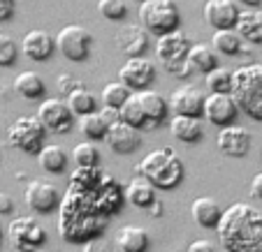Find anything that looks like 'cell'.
Wrapping results in <instances>:
<instances>
[{
    "label": "cell",
    "mask_w": 262,
    "mask_h": 252,
    "mask_svg": "<svg viewBox=\"0 0 262 252\" xmlns=\"http://www.w3.org/2000/svg\"><path fill=\"white\" fill-rule=\"evenodd\" d=\"M130 95H133V90L125 84H121V81H109L102 88V93H100V102H102V107H112V109L121 111V107L130 99Z\"/></svg>",
    "instance_id": "obj_33"
},
{
    "label": "cell",
    "mask_w": 262,
    "mask_h": 252,
    "mask_svg": "<svg viewBox=\"0 0 262 252\" xmlns=\"http://www.w3.org/2000/svg\"><path fill=\"white\" fill-rule=\"evenodd\" d=\"M84 252H114V247L109 245V243H104L102 238H95V241L86 243V245H84Z\"/></svg>",
    "instance_id": "obj_41"
},
{
    "label": "cell",
    "mask_w": 262,
    "mask_h": 252,
    "mask_svg": "<svg viewBox=\"0 0 262 252\" xmlns=\"http://www.w3.org/2000/svg\"><path fill=\"white\" fill-rule=\"evenodd\" d=\"M148 213H151L154 218H160V215H163V204H160L158 199H156V204H154L151 208H148Z\"/></svg>",
    "instance_id": "obj_45"
},
{
    "label": "cell",
    "mask_w": 262,
    "mask_h": 252,
    "mask_svg": "<svg viewBox=\"0 0 262 252\" xmlns=\"http://www.w3.org/2000/svg\"><path fill=\"white\" fill-rule=\"evenodd\" d=\"M237 3H242V5H248V7H255V5H260L262 0H237Z\"/></svg>",
    "instance_id": "obj_46"
},
{
    "label": "cell",
    "mask_w": 262,
    "mask_h": 252,
    "mask_svg": "<svg viewBox=\"0 0 262 252\" xmlns=\"http://www.w3.org/2000/svg\"><path fill=\"white\" fill-rule=\"evenodd\" d=\"M104 141H107V146L114 150L116 155H133L135 150L142 146V134H139V130L130 128V125L119 120V123H114L109 128Z\"/></svg>",
    "instance_id": "obj_21"
},
{
    "label": "cell",
    "mask_w": 262,
    "mask_h": 252,
    "mask_svg": "<svg viewBox=\"0 0 262 252\" xmlns=\"http://www.w3.org/2000/svg\"><path fill=\"white\" fill-rule=\"evenodd\" d=\"M37 120L45 125L47 132L51 134H65L72 130L74 114L70 111L68 102L58 97H49L37 107Z\"/></svg>",
    "instance_id": "obj_11"
},
{
    "label": "cell",
    "mask_w": 262,
    "mask_h": 252,
    "mask_svg": "<svg viewBox=\"0 0 262 252\" xmlns=\"http://www.w3.org/2000/svg\"><path fill=\"white\" fill-rule=\"evenodd\" d=\"M193 49V40L188 35H183L181 30H174L169 35H163L156 42V56L163 63V67L174 77H186L193 74V67L188 65V54Z\"/></svg>",
    "instance_id": "obj_6"
},
{
    "label": "cell",
    "mask_w": 262,
    "mask_h": 252,
    "mask_svg": "<svg viewBox=\"0 0 262 252\" xmlns=\"http://www.w3.org/2000/svg\"><path fill=\"white\" fill-rule=\"evenodd\" d=\"M19 58V44L10 35L0 33V67H12Z\"/></svg>",
    "instance_id": "obj_37"
},
{
    "label": "cell",
    "mask_w": 262,
    "mask_h": 252,
    "mask_svg": "<svg viewBox=\"0 0 262 252\" xmlns=\"http://www.w3.org/2000/svg\"><path fill=\"white\" fill-rule=\"evenodd\" d=\"M40 252H45V250H40Z\"/></svg>",
    "instance_id": "obj_49"
},
{
    "label": "cell",
    "mask_w": 262,
    "mask_h": 252,
    "mask_svg": "<svg viewBox=\"0 0 262 252\" xmlns=\"http://www.w3.org/2000/svg\"><path fill=\"white\" fill-rule=\"evenodd\" d=\"M239 7L237 0H207L204 3V21L213 30H234L239 23Z\"/></svg>",
    "instance_id": "obj_17"
},
{
    "label": "cell",
    "mask_w": 262,
    "mask_h": 252,
    "mask_svg": "<svg viewBox=\"0 0 262 252\" xmlns=\"http://www.w3.org/2000/svg\"><path fill=\"white\" fill-rule=\"evenodd\" d=\"M251 197L262 201V173H255L251 181Z\"/></svg>",
    "instance_id": "obj_44"
},
{
    "label": "cell",
    "mask_w": 262,
    "mask_h": 252,
    "mask_svg": "<svg viewBox=\"0 0 262 252\" xmlns=\"http://www.w3.org/2000/svg\"><path fill=\"white\" fill-rule=\"evenodd\" d=\"M137 3H146V0H137Z\"/></svg>",
    "instance_id": "obj_48"
},
{
    "label": "cell",
    "mask_w": 262,
    "mask_h": 252,
    "mask_svg": "<svg viewBox=\"0 0 262 252\" xmlns=\"http://www.w3.org/2000/svg\"><path fill=\"white\" fill-rule=\"evenodd\" d=\"M116 46L128 58H142L144 51L148 49V33L142 26L123 23L116 33Z\"/></svg>",
    "instance_id": "obj_20"
},
{
    "label": "cell",
    "mask_w": 262,
    "mask_h": 252,
    "mask_svg": "<svg viewBox=\"0 0 262 252\" xmlns=\"http://www.w3.org/2000/svg\"><path fill=\"white\" fill-rule=\"evenodd\" d=\"M167 111L169 104L160 93H156L151 88L139 90V93L130 95V99L121 107V123L130 125L139 132L156 130L167 120Z\"/></svg>",
    "instance_id": "obj_3"
},
{
    "label": "cell",
    "mask_w": 262,
    "mask_h": 252,
    "mask_svg": "<svg viewBox=\"0 0 262 252\" xmlns=\"http://www.w3.org/2000/svg\"><path fill=\"white\" fill-rule=\"evenodd\" d=\"M190 215L202 229H218L223 220V208L213 197H198L190 204Z\"/></svg>",
    "instance_id": "obj_22"
},
{
    "label": "cell",
    "mask_w": 262,
    "mask_h": 252,
    "mask_svg": "<svg viewBox=\"0 0 262 252\" xmlns=\"http://www.w3.org/2000/svg\"><path fill=\"white\" fill-rule=\"evenodd\" d=\"M234 30L244 37V42L262 44V10H257V7L242 10V14H239V23H237Z\"/></svg>",
    "instance_id": "obj_25"
},
{
    "label": "cell",
    "mask_w": 262,
    "mask_h": 252,
    "mask_svg": "<svg viewBox=\"0 0 262 252\" xmlns=\"http://www.w3.org/2000/svg\"><path fill=\"white\" fill-rule=\"evenodd\" d=\"M98 12L107 21H123L128 16L125 0H98Z\"/></svg>",
    "instance_id": "obj_36"
},
{
    "label": "cell",
    "mask_w": 262,
    "mask_h": 252,
    "mask_svg": "<svg viewBox=\"0 0 262 252\" xmlns=\"http://www.w3.org/2000/svg\"><path fill=\"white\" fill-rule=\"evenodd\" d=\"M139 23L146 33L163 37L174 30H179L181 23V10H179L177 0H146L139 3Z\"/></svg>",
    "instance_id": "obj_7"
},
{
    "label": "cell",
    "mask_w": 262,
    "mask_h": 252,
    "mask_svg": "<svg viewBox=\"0 0 262 252\" xmlns=\"http://www.w3.org/2000/svg\"><path fill=\"white\" fill-rule=\"evenodd\" d=\"M14 90L24 99L33 102V99L45 97L47 84H45V79H42L37 72H33V69H24V72H19V74H16V79H14Z\"/></svg>",
    "instance_id": "obj_26"
},
{
    "label": "cell",
    "mask_w": 262,
    "mask_h": 252,
    "mask_svg": "<svg viewBox=\"0 0 262 252\" xmlns=\"http://www.w3.org/2000/svg\"><path fill=\"white\" fill-rule=\"evenodd\" d=\"M16 12V0H0V23L10 21Z\"/></svg>",
    "instance_id": "obj_39"
},
{
    "label": "cell",
    "mask_w": 262,
    "mask_h": 252,
    "mask_svg": "<svg viewBox=\"0 0 262 252\" xmlns=\"http://www.w3.org/2000/svg\"><path fill=\"white\" fill-rule=\"evenodd\" d=\"M79 130H81V134L86 137V141H100V139L107 137L109 125H107V120L100 116V111H95V114L81 116Z\"/></svg>",
    "instance_id": "obj_34"
},
{
    "label": "cell",
    "mask_w": 262,
    "mask_h": 252,
    "mask_svg": "<svg viewBox=\"0 0 262 252\" xmlns=\"http://www.w3.org/2000/svg\"><path fill=\"white\" fill-rule=\"evenodd\" d=\"M95 197V206H98V211L102 213L104 218H114V215H119L121 208H123V204L128 201L125 199V188L116 181L114 176H109V173H104L102 183L98 185V190L93 192Z\"/></svg>",
    "instance_id": "obj_16"
},
{
    "label": "cell",
    "mask_w": 262,
    "mask_h": 252,
    "mask_svg": "<svg viewBox=\"0 0 262 252\" xmlns=\"http://www.w3.org/2000/svg\"><path fill=\"white\" fill-rule=\"evenodd\" d=\"M95 190H79L68 185V192L58 208V234L65 243L86 245L104 234L109 220L95 206Z\"/></svg>",
    "instance_id": "obj_1"
},
{
    "label": "cell",
    "mask_w": 262,
    "mask_h": 252,
    "mask_svg": "<svg viewBox=\"0 0 262 252\" xmlns=\"http://www.w3.org/2000/svg\"><path fill=\"white\" fill-rule=\"evenodd\" d=\"M204 99H207V95H204L198 86L186 84V86H179V88L172 90L167 104L174 116L200 118V116H204Z\"/></svg>",
    "instance_id": "obj_14"
},
{
    "label": "cell",
    "mask_w": 262,
    "mask_h": 252,
    "mask_svg": "<svg viewBox=\"0 0 262 252\" xmlns=\"http://www.w3.org/2000/svg\"><path fill=\"white\" fill-rule=\"evenodd\" d=\"M7 236L14 250L19 252H40L47 243V229L30 215L14 218L7 227Z\"/></svg>",
    "instance_id": "obj_9"
},
{
    "label": "cell",
    "mask_w": 262,
    "mask_h": 252,
    "mask_svg": "<svg viewBox=\"0 0 262 252\" xmlns=\"http://www.w3.org/2000/svg\"><path fill=\"white\" fill-rule=\"evenodd\" d=\"M204 84H207L209 93H225V95H232L234 69L218 65V67L213 69V72H209V74L204 77Z\"/></svg>",
    "instance_id": "obj_31"
},
{
    "label": "cell",
    "mask_w": 262,
    "mask_h": 252,
    "mask_svg": "<svg viewBox=\"0 0 262 252\" xmlns=\"http://www.w3.org/2000/svg\"><path fill=\"white\" fill-rule=\"evenodd\" d=\"M56 51V37L49 35L47 30H28L21 40V54L28 60H35V63H45L54 56Z\"/></svg>",
    "instance_id": "obj_19"
},
{
    "label": "cell",
    "mask_w": 262,
    "mask_h": 252,
    "mask_svg": "<svg viewBox=\"0 0 262 252\" xmlns=\"http://www.w3.org/2000/svg\"><path fill=\"white\" fill-rule=\"evenodd\" d=\"M232 95L239 104V111L253 120H262V65H244L234 69Z\"/></svg>",
    "instance_id": "obj_5"
},
{
    "label": "cell",
    "mask_w": 262,
    "mask_h": 252,
    "mask_svg": "<svg viewBox=\"0 0 262 252\" xmlns=\"http://www.w3.org/2000/svg\"><path fill=\"white\" fill-rule=\"evenodd\" d=\"M188 65L193 67V72L207 77L218 67V54L211 49V44H193L188 54Z\"/></svg>",
    "instance_id": "obj_30"
},
{
    "label": "cell",
    "mask_w": 262,
    "mask_h": 252,
    "mask_svg": "<svg viewBox=\"0 0 262 252\" xmlns=\"http://www.w3.org/2000/svg\"><path fill=\"white\" fill-rule=\"evenodd\" d=\"M56 49L60 51V56H65L72 63H84L93 51V35L84 26H63L56 35Z\"/></svg>",
    "instance_id": "obj_10"
},
{
    "label": "cell",
    "mask_w": 262,
    "mask_h": 252,
    "mask_svg": "<svg viewBox=\"0 0 262 252\" xmlns=\"http://www.w3.org/2000/svg\"><path fill=\"white\" fill-rule=\"evenodd\" d=\"M137 171L142 178L158 190H177L186 178L183 160L172 148H156L137 164Z\"/></svg>",
    "instance_id": "obj_4"
},
{
    "label": "cell",
    "mask_w": 262,
    "mask_h": 252,
    "mask_svg": "<svg viewBox=\"0 0 262 252\" xmlns=\"http://www.w3.org/2000/svg\"><path fill=\"white\" fill-rule=\"evenodd\" d=\"M12 211H14V199L10 194L0 192V215H10Z\"/></svg>",
    "instance_id": "obj_43"
},
{
    "label": "cell",
    "mask_w": 262,
    "mask_h": 252,
    "mask_svg": "<svg viewBox=\"0 0 262 252\" xmlns=\"http://www.w3.org/2000/svg\"><path fill=\"white\" fill-rule=\"evenodd\" d=\"M100 116H102V118L107 120L109 128L121 120V111H119V109H112V107H102V109H100Z\"/></svg>",
    "instance_id": "obj_42"
},
{
    "label": "cell",
    "mask_w": 262,
    "mask_h": 252,
    "mask_svg": "<svg viewBox=\"0 0 262 252\" xmlns=\"http://www.w3.org/2000/svg\"><path fill=\"white\" fill-rule=\"evenodd\" d=\"M158 77V69H156V63L148 58H128L123 63V67L119 69V81L125 84L133 93H139V90H148L151 84Z\"/></svg>",
    "instance_id": "obj_12"
},
{
    "label": "cell",
    "mask_w": 262,
    "mask_h": 252,
    "mask_svg": "<svg viewBox=\"0 0 262 252\" xmlns=\"http://www.w3.org/2000/svg\"><path fill=\"white\" fill-rule=\"evenodd\" d=\"M216 234L225 252H262V211L234 201L223 211Z\"/></svg>",
    "instance_id": "obj_2"
},
{
    "label": "cell",
    "mask_w": 262,
    "mask_h": 252,
    "mask_svg": "<svg viewBox=\"0 0 262 252\" xmlns=\"http://www.w3.org/2000/svg\"><path fill=\"white\" fill-rule=\"evenodd\" d=\"M47 130L37 120V116H19L14 123L7 128V143L12 148L28 155H37L45 148Z\"/></svg>",
    "instance_id": "obj_8"
},
{
    "label": "cell",
    "mask_w": 262,
    "mask_h": 252,
    "mask_svg": "<svg viewBox=\"0 0 262 252\" xmlns=\"http://www.w3.org/2000/svg\"><path fill=\"white\" fill-rule=\"evenodd\" d=\"M65 102H68L70 111H72L74 116H89V114H95V111H98V97L86 88L74 90L72 95L65 97Z\"/></svg>",
    "instance_id": "obj_32"
},
{
    "label": "cell",
    "mask_w": 262,
    "mask_h": 252,
    "mask_svg": "<svg viewBox=\"0 0 262 252\" xmlns=\"http://www.w3.org/2000/svg\"><path fill=\"white\" fill-rule=\"evenodd\" d=\"M26 206L30 208L33 213H40V215H49V213L58 211L60 208V194L56 190L54 183L49 181H42V178H35L26 185Z\"/></svg>",
    "instance_id": "obj_13"
},
{
    "label": "cell",
    "mask_w": 262,
    "mask_h": 252,
    "mask_svg": "<svg viewBox=\"0 0 262 252\" xmlns=\"http://www.w3.org/2000/svg\"><path fill=\"white\" fill-rule=\"evenodd\" d=\"M216 146L228 158H246L251 150V134L242 125H228V128L218 130Z\"/></svg>",
    "instance_id": "obj_18"
},
{
    "label": "cell",
    "mask_w": 262,
    "mask_h": 252,
    "mask_svg": "<svg viewBox=\"0 0 262 252\" xmlns=\"http://www.w3.org/2000/svg\"><path fill=\"white\" fill-rule=\"evenodd\" d=\"M116 245L121 247V252H148L151 238H148V232L144 227L125 224L116 234Z\"/></svg>",
    "instance_id": "obj_23"
},
{
    "label": "cell",
    "mask_w": 262,
    "mask_h": 252,
    "mask_svg": "<svg viewBox=\"0 0 262 252\" xmlns=\"http://www.w3.org/2000/svg\"><path fill=\"white\" fill-rule=\"evenodd\" d=\"M239 116V104L234 95L225 93H209L204 99V118L216 128L234 125V118Z\"/></svg>",
    "instance_id": "obj_15"
},
{
    "label": "cell",
    "mask_w": 262,
    "mask_h": 252,
    "mask_svg": "<svg viewBox=\"0 0 262 252\" xmlns=\"http://www.w3.org/2000/svg\"><path fill=\"white\" fill-rule=\"evenodd\" d=\"M72 160L77 167H100V150L93 141H81L74 146Z\"/></svg>",
    "instance_id": "obj_35"
},
{
    "label": "cell",
    "mask_w": 262,
    "mask_h": 252,
    "mask_svg": "<svg viewBox=\"0 0 262 252\" xmlns=\"http://www.w3.org/2000/svg\"><path fill=\"white\" fill-rule=\"evenodd\" d=\"M0 241H3V229H0Z\"/></svg>",
    "instance_id": "obj_47"
},
{
    "label": "cell",
    "mask_w": 262,
    "mask_h": 252,
    "mask_svg": "<svg viewBox=\"0 0 262 252\" xmlns=\"http://www.w3.org/2000/svg\"><path fill=\"white\" fill-rule=\"evenodd\" d=\"M211 49L218 56H239L244 51V37L237 30H213Z\"/></svg>",
    "instance_id": "obj_29"
},
{
    "label": "cell",
    "mask_w": 262,
    "mask_h": 252,
    "mask_svg": "<svg viewBox=\"0 0 262 252\" xmlns=\"http://www.w3.org/2000/svg\"><path fill=\"white\" fill-rule=\"evenodd\" d=\"M125 199L133 204L135 208H151L156 204V188L148 183L146 178L137 176L125 185Z\"/></svg>",
    "instance_id": "obj_27"
},
{
    "label": "cell",
    "mask_w": 262,
    "mask_h": 252,
    "mask_svg": "<svg viewBox=\"0 0 262 252\" xmlns=\"http://www.w3.org/2000/svg\"><path fill=\"white\" fill-rule=\"evenodd\" d=\"M186 252H218L216 245H213L211 241H204V238H198V241H193L188 245V250Z\"/></svg>",
    "instance_id": "obj_40"
},
{
    "label": "cell",
    "mask_w": 262,
    "mask_h": 252,
    "mask_svg": "<svg viewBox=\"0 0 262 252\" xmlns=\"http://www.w3.org/2000/svg\"><path fill=\"white\" fill-rule=\"evenodd\" d=\"M169 132L181 143H198L200 139L204 137L202 120L190 118V116H172V120H169Z\"/></svg>",
    "instance_id": "obj_24"
},
{
    "label": "cell",
    "mask_w": 262,
    "mask_h": 252,
    "mask_svg": "<svg viewBox=\"0 0 262 252\" xmlns=\"http://www.w3.org/2000/svg\"><path fill=\"white\" fill-rule=\"evenodd\" d=\"M79 88H84V84H81V81H77L74 77H70V74H60L58 77V93L63 95V97L72 95L74 90H79Z\"/></svg>",
    "instance_id": "obj_38"
},
{
    "label": "cell",
    "mask_w": 262,
    "mask_h": 252,
    "mask_svg": "<svg viewBox=\"0 0 262 252\" xmlns=\"http://www.w3.org/2000/svg\"><path fill=\"white\" fill-rule=\"evenodd\" d=\"M37 162L47 173H63L70 164V155L58 143H47L45 148L37 153Z\"/></svg>",
    "instance_id": "obj_28"
}]
</instances>
